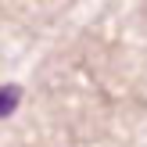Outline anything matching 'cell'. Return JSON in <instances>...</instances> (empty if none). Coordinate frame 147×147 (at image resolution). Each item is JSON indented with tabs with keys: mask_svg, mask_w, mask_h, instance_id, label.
Segmentation results:
<instances>
[{
	"mask_svg": "<svg viewBox=\"0 0 147 147\" xmlns=\"http://www.w3.org/2000/svg\"><path fill=\"white\" fill-rule=\"evenodd\" d=\"M14 104H18V86H0V119H7Z\"/></svg>",
	"mask_w": 147,
	"mask_h": 147,
	"instance_id": "6da1fadb",
	"label": "cell"
}]
</instances>
